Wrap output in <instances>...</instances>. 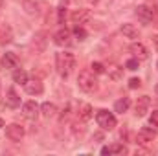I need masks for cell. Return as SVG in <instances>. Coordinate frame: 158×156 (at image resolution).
<instances>
[{"label":"cell","instance_id":"35","mask_svg":"<svg viewBox=\"0 0 158 156\" xmlns=\"http://www.w3.org/2000/svg\"><path fill=\"white\" fill-rule=\"evenodd\" d=\"M99 0H88V4H98Z\"/></svg>","mask_w":158,"mask_h":156},{"label":"cell","instance_id":"15","mask_svg":"<svg viewBox=\"0 0 158 156\" xmlns=\"http://www.w3.org/2000/svg\"><path fill=\"white\" fill-rule=\"evenodd\" d=\"M119 31L127 37V39H132V40H136V39H140V31H138V28L134 26V24H121V28H119Z\"/></svg>","mask_w":158,"mask_h":156},{"label":"cell","instance_id":"37","mask_svg":"<svg viewBox=\"0 0 158 156\" xmlns=\"http://www.w3.org/2000/svg\"><path fill=\"white\" fill-rule=\"evenodd\" d=\"M155 92H156V96H158V83H156V86H155Z\"/></svg>","mask_w":158,"mask_h":156},{"label":"cell","instance_id":"2","mask_svg":"<svg viewBox=\"0 0 158 156\" xmlns=\"http://www.w3.org/2000/svg\"><path fill=\"white\" fill-rule=\"evenodd\" d=\"M77 86L83 92H86V94H94L99 88V83H98L96 74L92 70H83V72H79V76H77Z\"/></svg>","mask_w":158,"mask_h":156},{"label":"cell","instance_id":"10","mask_svg":"<svg viewBox=\"0 0 158 156\" xmlns=\"http://www.w3.org/2000/svg\"><path fill=\"white\" fill-rule=\"evenodd\" d=\"M24 90L30 96H40L44 92V86H42V83H40L39 79H28L26 84H24Z\"/></svg>","mask_w":158,"mask_h":156},{"label":"cell","instance_id":"29","mask_svg":"<svg viewBox=\"0 0 158 156\" xmlns=\"http://www.w3.org/2000/svg\"><path fill=\"white\" fill-rule=\"evenodd\" d=\"M149 123H151L153 127H158V110H153V112H151V116H149Z\"/></svg>","mask_w":158,"mask_h":156},{"label":"cell","instance_id":"4","mask_svg":"<svg viewBox=\"0 0 158 156\" xmlns=\"http://www.w3.org/2000/svg\"><path fill=\"white\" fill-rule=\"evenodd\" d=\"M24 134H26V130H24L22 125H19V123H9V125H6V138H7L9 142L19 143V142H22Z\"/></svg>","mask_w":158,"mask_h":156},{"label":"cell","instance_id":"31","mask_svg":"<svg viewBox=\"0 0 158 156\" xmlns=\"http://www.w3.org/2000/svg\"><path fill=\"white\" fill-rule=\"evenodd\" d=\"M151 40H153V46H155V50L158 51V35H153V37H151Z\"/></svg>","mask_w":158,"mask_h":156},{"label":"cell","instance_id":"7","mask_svg":"<svg viewBox=\"0 0 158 156\" xmlns=\"http://www.w3.org/2000/svg\"><path fill=\"white\" fill-rule=\"evenodd\" d=\"M136 17L142 20V22H145V24H149V22H153L155 20V9L151 7V6H145V4H142V6H138L136 7Z\"/></svg>","mask_w":158,"mask_h":156},{"label":"cell","instance_id":"30","mask_svg":"<svg viewBox=\"0 0 158 156\" xmlns=\"http://www.w3.org/2000/svg\"><path fill=\"white\" fill-rule=\"evenodd\" d=\"M140 86H142V81H140L138 77H132L131 81H129V88L134 90V88H140Z\"/></svg>","mask_w":158,"mask_h":156},{"label":"cell","instance_id":"14","mask_svg":"<svg viewBox=\"0 0 158 156\" xmlns=\"http://www.w3.org/2000/svg\"><path fill=\"white\" fill-rule=\"evenodd\" d=\"M70 39H72V33L68 31V30H59L55 35H53V42L57 44V46H68L70 44Z\"/></svg>","mask_w":158,"mask_h":156},{"label":"cell","instance_id":"21","mask_svg":"<svg viewBox=\"0 0 158 156\" xmlns=\"http://www.w3.org/2000/svg\"><path fill=\"white\" fill-rule=\"evenodd\" d=\"M129 107H131V99H129V97H121V99H118V101L114 103V112L123 114V112L129 110Z\"/></svg>","mask_w":158,"mask_h":156},{"label":"cell","instance_id":"38","mask_svg":"<svg viewBox=\"0 0 158 156\" xmlns=\"http://www.w3.org/2000/svg\"><path fill=\"white\" fill-rule=\"evenodd\" d=\"M0 90H2V84H0Z\"/></svg>","mask_w":158,"mask_h":156},{"label":"cell","instance_id":"18","mask_svg":"<svg viewBox=\"0 0 158 156\" xmlns=\"http://www.w3.org/2000/svg\"><path fill=\"white\" fill-rule=\"evenodd\" d=\"M92 116H94L92 107H90L88 103H79V107H77V117L79 119H81V121H88Z\"/></svg>","mask_w":158,"mask_h":156},{"label":"cell","instance_id":"1","mask_svg":"<svg viewBox=\"0 0 158 156\" xmlns=\"http://www.w3.org/2000/svg\"><path fill=\"white\" fill-rule=\"evenodd\" d=\"M55 68H57L61 77L66 79L76 68V55L72 51H66V50L55 53Z\"/></svg>","mask_w":158,"mask_h":156},{"label":"cell","instance_id":"23","mask_svg":"<svg viewBox=\"0 0 158 156\" xmlns=\"http://www.w3.org/2000/svg\"><path fill=\"white\" fill-rule=\"evenodd\" d=\"M11 40H13L11 28H9V26H4V28L0 30V42H2V44H7V42H11Z\"/></svg>","mask_w":158,"mask_h":156},{"label":"cell","instance_id":"24","mask_svg":"<svg viewBox=\"0 0 158 156\" xmlns=\"http://www.w3.org/2000/svg\"><path fill=\"white\" fill-rule=\"evenodd\" d=\"M70 130H72L74 138H83V134H85V125L76 121V123H72V125H70Z\"/></svg>","mask_w":158,"mask_h":156},{"label":"cell","instance_id":"12","mask_svg":"<svg viewBox=\"0 0 158 156\" xmlns=\"http://www.w3.org/2000/svg\"><path fill=\"white\" fill-rule=\"evenodd\" d=\"M131 53H132V57H136L138 61H145L147 57H149V53H147V48L142 44V42H134V44H131Z\"/></svg>","mask_w":158,"mask_h":156},{"label":"cell","instance_id":"8","mask_svg":"<svg viewBox=\"0 0 158 156\" xmlns=\"http://www.w3.org/2000/svg\"><path fill=\"white\" fill-rule=\"evenodd\" d=\"M151 109V97L149 96H140L136 99V105H134V110H136V116L143 117Z\"/></svg>","mask_w":158,"mask_h":156},{"label":"cell","instance_id":"3","mask_svg":"<svg viewBox=\"0 0 158 156\" xmlns=\"http://www.w3.org/2000/svg\"><path fill=\"white\" fill-rule=\"evenodd\" d=\"M96 121H98V125L101 127V130H114L116 129V125H118V119L116 116L112 114V112H109V110H105V109H101V110H98L96 112Z\"/></svg>","mask_w":158,"mask_h":156},{"label":"cell","instance_id":"33","mask_svg":"<svg viewBox=\"0 0 158 156\" xmlns=\"http://www.w3.org/2000/svg\"><path fill=\"white\" fill-rule=\"evenodd\" d=\"M92 140H98V142H99V140H103V134H94Z\"/></svg>","mask_w":158,"mask_h":156},{"label":"cell","instance_id":"39","mask_svg":"<svg viewBox=\"0 0 158 156\" xmlns=\"http://www.w3.org/2000/svg\"><path fill=\"white\" fill-rule=\"evenodd\" d=\"M156 66H158V63H156Z\"/></svg>","mask_w":158,"mask_h":156},{"label":"cell","instance_id":"32","mask_svg":"<svg viewBox=\"0 0 158 156\" xmlns=\"http://www.w3.org/2000/svg\"><path fill=\"white\" fill-rule=\"evenodd\" d=\"M136 154H149V151H145V149H136Z\"/></svg>","mask_w":158,"mask_h":156},{"label":"cell","instance_id":"17","mask_svg":"<svg viewBox=\"0 0 158 156\" xmlns=\"http://www.w3.org/2000/svg\"><path fill=\"white\" fill-rule=\"evenodd\" d=\"M86 20H90V11H88V9H76V11L72 13V22H74V24L81 26V24H85Z\"/></svg>","mask_w":158,"mask_h":156},{"label":"cell","instance_id":"26","mask_svg":"<svg viewBox=\"0 0 158 156\" xmlns=\"http://www.w3.org/2000/svg\"><path fill=\"white\" fill-rule=\"evenodd\" d=\"M90 70H92L96 76H101V74H105V72H107V70H105V66H103L101 63H98V61L90 64Z\"/></svg>","mask_w":158,"mask_h":156},{"label":"cell","instance_id":"36","mask_svg":"<svg viewBox=\"0 0 158 156\" xmlns=\"http://www.w3.org/2000/svg\"><path fill=\"white\" fill-rule=\"evenodd\" d=\"M2 127H4V119L0 117V129H2Z\"/></svg>","mask_w":158,"mask_h":156},{"label":"cell","instance_id":"20","mask_svg":"<svg viewBox=\"0 0 158 156\" xmlns=\"http://www.w3.org/2000/svg\"><path fill=\"white\" fill-rule=\"evenodd\" d=\"M40 114H42L44 117H53L55 114H57V107H55L53 103L46 101V103L40 105Z\"/></svg>","mask_w":158,"mask_h":156},{"label":"cell","instance_id":"6","mask_svg":"<svg viewBox=\"0 0 158 156\" xmlns=\"http://www.w3.org/2000/svg\"><path fill=\"white\" fill-rule=\"evenodd\" d=\"M155 138H156V130H155V129H151V127H142L140 132L136 134V143H138V145H147V143H151Z\"/></svg>","mask_w":158,"mask_h":156},{"label":"cell","instance_id":"9","mask_svg":"<svg viewBox=\"0 0 158 156\" xmlns=\"http://www.w3.org/2000/svg\"><path fill=\"white\" fill-rule=\"evenodd\" d=\"M40 114V107L35 101H26L22 103V116L28 117V119H37Z\"/></svg>","mask_w":158,"mask_h":156},{"label":"cell","instance_id":"22","mask_svg":"<svg viewBox=\"0 0 158 156\" xmlns=\"http://www.w3.org/2000/svg\"><path fill=\"white\" fill-rule=\"evenodd\" d=\"M28 74H26V70H22V68H15L13 70V81L17 83V84H26V81H28Z\"/></svg>","mask_w":158,"mask_h":156},{"label":"cell","instance_id":"11","mask_svg":"<svg viewBox=\"0 0 158 156\" xmlns=\"http://www.w3.org/2000/svg\"><path fill=\"white\" fill-rule=\"evenodd\" d=\"M4 101H6V107H9V109H19L20 107V96L17 94L15 88H7Z\"/></svg>","mask_w":158,"mask_h":156},{"label":"cell","instance_id":"13","mask_svg":"<svg viewBox=\"0 0 158 156\" xmlns=\"http://www.w3.org/2000/svg\"><path fill=\"white\" fill-rule=\"evenodd\" d=\"M0 64L4 66V68H19V57L15 55V53H11V51H6L4 55H2V59H0Z\"/></svg>","mask_w":158,"mask_h":156},{"label":"cell","instance_id":"28","mask_svg":"<svg viewBox=\"0 0 158 156\" xmlns=\"http://www.w3.org/2000/svg\"><path fill=\"white\" fill-rule=\"evenodd\" d=\"M57 13H59V18H57V20H59V24H63V22L66 20V7L61 6V7L57 9Z\"/></svg>","mask_w":158,"mask_h":156},{"label":"cell","instance_id":"27","mask_svg":"<svg viewBox=\"0 0 158 156\" xmlns=\"http://www.w3.org/2000/svg\"><path fill=\"white\" fill-rule=\"evenodd\" d=\"M74 35H76L79 40H85V39H86V31H85L81 26H76V28H74Z\"/></svg>","mask_w":158,"mask_h":156},{"label":"cell","instance_id":"34","mask_svg":"<svg viewBox=\"0 0 158 156\" xmlns=\"http://www.w3.org/2000/svg\"><path fill=\"white\" fill-rule=\"evenodd\" d=\"M4 7H6V2H4V0H0V13H2V9H4Z\"/></svg>","mask_w":158,"mask_h":156},{"label":"cell","instance_id":"25","mask_svg":"<svg viewBox=\"0 0 158 156\" xmlns=\"http://www.w3.org/2000/svg\"><path fill=\"white\" fill-rule=\"evenodd\" d=\"M138 66H140V61H138L136 57H131V59H127V61H125V68H127V70H131V72L138 70Z\"/></svg>","mask_w":158,"mask_h":156},{"label":"cell","instance_id":"5","mask_svg":"<svg viewBox=\"0 0 158 156\" xmlns=\"http://www.w3.org/2000/svg\"><path fill=\"white\" fill-rule=\"evenodd\" d=\"M30 46H31V50H33L35 53H42V51L46 50V46H48V35H46V31H37V33L33 35Z\"/></svg>","mask_w":158,"mask_h":156},{"label":"cell","instance_id":"16","mask_svg":"<svg viewBox=\"0 0 158 156\" xmlns=\"http://www.w3.org/2000/svg\"><path fill=\"white\" fill-rule=\"evenodd\" d=\"M127 153H129V149L123 143H112V145L101 149V154H127Z\"/></svg>","mask_w":158,"mask_h":156},{"label":"cell","instance_id":"19","mask_svg":"<svg viewBox=\"0 0 158 156\" xmlns=\"http://www.w3.org/2000/svg\"><path fill=\"white\" fill-rule=\"evenodd\" d=\"M22 7H24V11L28 13V15H39L40 13V4L39 2H35V0H24L22 2Z\"/></svg>","mask_w":158,"mask_h":156}]
</instances>
